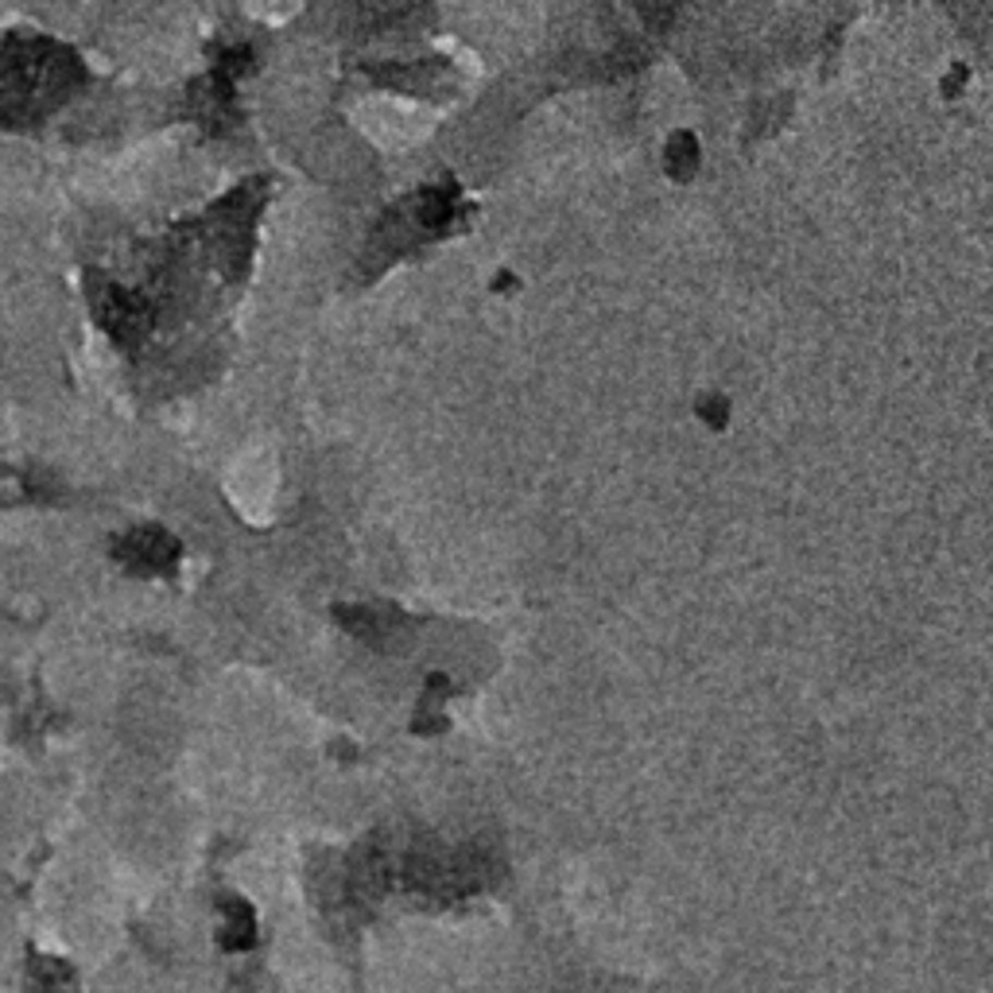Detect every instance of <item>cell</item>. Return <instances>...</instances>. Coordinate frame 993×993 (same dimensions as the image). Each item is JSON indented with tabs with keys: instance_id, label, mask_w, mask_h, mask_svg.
<instances>
[{
	"instance_id": "obj_1",
	"label": "cell",
	"mask_w": 993,
	"mask_h": 993,
	"mask_svg": "<svg viewBox=\"0 0 993 993\" xmlns=\"http://www.w3.org/2000/svg\"><path fill=\"white\" fill-rule=\"evenodd\" d=\"M78 82V62L51 44H12L0 54V117L32 121Z\"/></svg>"
},
{
	"instance_id": "obj_2",
	"label": "cell",
	"mask_w": 993,
	"mask_h": 993,
	"mask_svg": "<svg viewBox=\"0 0 993 993\" xmlns=\"http://www.w3.org/2000/svg\"><path fill=\"white\" fill-rule=\"evenodd\" d=\"M179 555V543L171 540L168 532H160V528H140V532H133L128 540L121 543V559L128 563L133 571H168L171 563H175Z\"/></svg>"
},
{
	"instance_id": "obj_3",
	"label": "cell",
	"mask_w": 993,
	"mask_h": 993,
	"mask_svg": "<svg viewBox=\"0 0 993 993\" xmlns=\"http://www.w3.org/2000/svg\"><path fill=\"white\" fill-rule=\"evenodd\" d=\"M222 908H225L222 947H225V951H245V947H253V943H257V916H253V908H248L245 900H237V896H225Z\"/></svg>"
},
{
	"instance_id": "obj_4",
	"label": "cell",
	"mask_w": 993,
	"mask_h": 993,
	"mask_svg": "<svg viewBox=\"0 0 993 993\" xmlns=\"http://www.w3.org/2000/svg\"><path fill=\"white\" fill-rule=\"evenodd\" d=\"M699 163V140L691 133H675L672 148H667V168H672L675 179H687Z\"/></svg>"
}]
</instances>
